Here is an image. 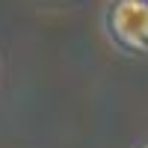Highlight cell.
Returning a JSON list of instances; mask_svg holds the SVG:
<instances>
[{"mask_svg":"<svg viewBox=\"0 0 148 148\" xmlns=\"http://www.w3.org/2000/svg\"><path fill=\"white\" fill-rule=\"evenodd\" d=\"M110 33L130 51H148V0H116L110 6Z\"/></svg>","mask_w":148,"mask_h":148,"instance_id":"cell-1","label":"cell"}]
</instances>
